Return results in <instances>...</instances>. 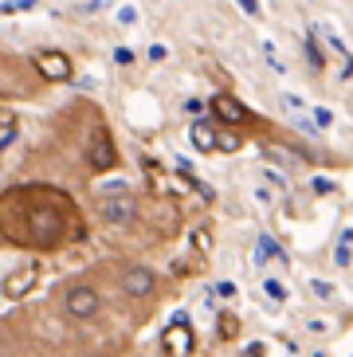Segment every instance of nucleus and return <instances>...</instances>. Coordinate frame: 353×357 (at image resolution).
I'll return each mask as SVG.
<instances>
[{
    "instance_id": "obj_1",
    "label": "nucleus",
    "mask_w": 353,
    "mask_h": 357,
    "mask_svg": "<svg viewBox=\"0 0 353 357\" xmlns=\"http://www.w3.org/2000/svg\"><path fill=\"white\" fill-rule=\"evenodd\" d=\"M31 224V231L24 236L28 248H55L67 236H75V208L71 200L63 204L59 189H12L8 197H0V228L8 224Z\"/></svg>"
},
{
    "instance_id": "obj_2",
    "label": "nucleus",
    "mask_w": 353,
    "mask_h": 357,
    "mask_svg": "<svg viewBox=\"0 0 353 357\" xmlns=\"http://www.w3.org/2000/svg\"><path fill=\"white\" fill-rule=\"evenodd\" d=\"M63 314L75 318V322H94L103 314V294L87 283H75L71 291L63 294Z\"/></svg>"
},
{
    "instance_id": "obj_3",
    "label": "nucleus",
    "mask_w": 353,
    "mask_h": 357,
    "mask_svg": "<svg viewBox=\"0 0 353 357\" xmlns=\"http://www.w3.org/2000/svg\"><path fill=\"white\" fill-rule=\"evenodd\" d=\"M98 220L114 224V228H126V224L137 220V200L130 197V192H106L103 200H98Z\"/></svg>"
},
{
    "instance_id": "obj_4",
    "label": "nucleus",
    "mask_w": 353,
    "mask_h": 357,
    "mask_svg": "<svg viewBox=\"0 0 353 357\" xmlns=\"http://www.w3.org/2000/svg\"><path fill=\"white\" fill-rule=\"evenodd\" d=\"M118 287H122L126 298L146 303V298H153V291H157V271H153V267H142V263H134V267H126V271H122Z\"/></svg>"
},
{
    "instance_id": "obj_5",
    "label": "nucleus",
    "mask_w": 353,
    "mask_h": 357,
    "mask_svg": "<svg viewBox=\"0 0 353 357\" xmlns=\"http://www.w3.org/2000/svg\"><path fill=\"white\" fill-rule=\"evenodd\" d=\"M212 110H216V118H220V122H248V118H251V110H243V106H239L232 95L212 98Z\"/></svg>"
},
{
    "instance_id": "obj_6",
    "label": "nucleus",
    "mask_w": 353,
    "mask_h": 357,
    "mask_svg": "<svg viewBox=\"0 0 353 357\" xmlns=\"http://www.w3.org/2000/svg\"><path fill=\"white\" fill-rule=\"evenodd\" d=\"M36 63L43 67V75H47V79H67V75H71V59H67V55H59V52H43Z\"/></svg>"
},
{
    "instance_id": "obj_7",
    "label": "nucleus",
    "mask_w": 353,
    "mask_h": 357,
    "mask_svg": "<svg viewBox=\"0 0 353 357\" xmlns=\"http://www.w3.org/2000/svg\"><path fill=\"white\" fill-rule=\"evenodd\" d=\"M36 267H24V271H16L12 279H4V298H24L28 294V287L36 283Z\"/></svg>"
},
{
    "instance_id": "obj_8",
    "label": "nucleus",
    "mask_w": 353,
    "mask_h": 357,
    "mask_svg": "<svg viewBox=\"0 0 353 357\" xmlns=\"http://www.w3.org/2000/svg\"><path fill=\"white\" fill-rule=\"evenodd\" d=\"M353 263V228H342V236H338V243H333V267H350Z\"/></svg>"
},
{
    "instance_id": "obj_9",
    "label": "nucleus",
    "mask_w": 353,
    "mask_h": 357,
    "mask_svg": "<svg viewBox=\"0 0 353 357\" xmlns=\"http://www.w3.org/2000/svg\"><path fill=\"white\" fill-rule=\"evenodd\" d=\"M165 346H173V354H185V349H193V330H188L185 322H176L165 330Z\"/></svg>"
},
{
    "instance_id": "obj_10",
    "label": "nucleus",
    "mask_w": 353,
    "mask_h": 357,
    "mask_svg": "<svg viewBox=\"0 0 353 357\" xmlns=\"http://www.w3.org/2000/svg\"><path fill=\"white\" fill-rule=\"evenodd\" d=\"M212 122H193V146L197 149H216V134H212Z\"/></svg>"
},
{
    "instance_id": "obj_11",
    "label": "nucleus",
    "mask_w": 353,
    "mask_h": 357,
    "mask_svg": "<svg viewBox=\"0 0 353 357\" xmlns=\"http://www.w3.org/2000/svg\"><path fill=\"white\" fill-rule=\"evenodd\" d=\"M263 291H267V298H275V303H287V287H283L275 275H267V279H263Z\"/></svg>"
},
{
    "instance_id": "obj_12",
    "label": "nucleus",
    "mask_w": 353,
    "mask_h": 357,
    "mask_svg": "<svg viewBox=\"0 0 353 357\" xmlns=\"http://www.w3.org/2000/svg\"><path fill=\"white\" fill-rule=\"evenodd\" d=\"M310 287H314V294H318V298H333V287H330V283H322V279H314Z\"/></svg>"
},
{
    "instance_id": "obj_13",
    "label": "nucleus",
    "mask_w": 353,
    "mask_h": 357,
    "mask_svg": "<svg viewBox=\"0 0 353 357\" xmlns=\"http://www.w3.org/2000/svg\"><path fill=\"white\" fill-rule=\"evenodd\" d=\"M243 357H267V346L263 342H251V346H243Z\"/></svg>"
},
{
    "instance_id": "obj_14",
    "label": "nucleus",
    "mask_w": 353,
    "mask_h": 357,
    "mask_svg": "<svg viewBox=\"0 0 353 357\" xmlns=\"http://www.w3.org/2000/svg\"><path fill=\"white\" fill-rule=\"evenodd\" d=\"M216 291L224 294V298H232V294H236V287H232V283H216Z\"/></svg>"
},
{
    "instance_id": "obj_15",
    "label": "nucleus",
    "mask_w": 353,
    "mask_h": 357,
    "mask_svg": "<svg viewBox=\"0 0 353 357\" xmlns=\"http://www.w3.org/2000/svg\"><path fill=\"white\" fill-rule=\"evenodd\" d=\"M243 8H248V12H260V4H255V0H243Z\"/></svg>"
}]
</instances>
